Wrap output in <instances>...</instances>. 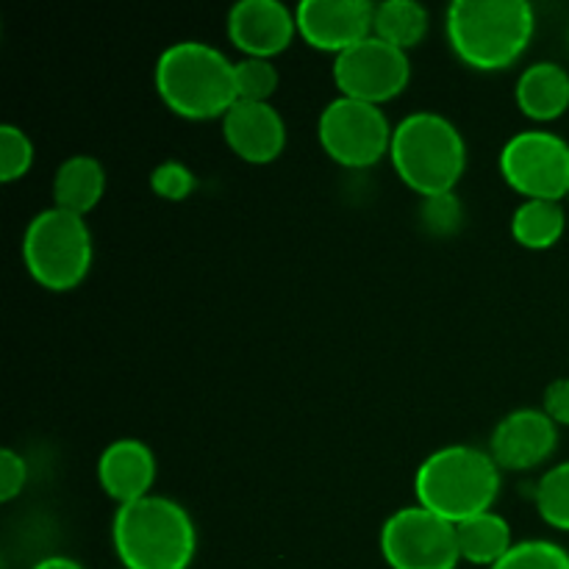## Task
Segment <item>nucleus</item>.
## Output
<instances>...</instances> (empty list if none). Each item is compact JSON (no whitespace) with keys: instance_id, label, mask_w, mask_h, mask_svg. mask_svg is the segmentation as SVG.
<instances>
[{"instance_id":"nucleus-7","label":"nucleus","mask_w":569,"mask_h":569,"mask_svg":"<svg viewBox=\"0 0 569 569\" xmlns=\"http://www.w3.org/2000/svg\"><path fill=\"white\" fill-rule=\"evenodd\" d=\"M395 126L381 106L361 103L353 98H333L317 120L320 148L333 164L345 170H367L389 159Z\"/></svg>"},{"instance_id":"nucleus-19","label":"nucleus","mask_w":569,"mask_h":569,"mask_svg":"<svg viewBox=\"0 0 569 569\" xmlns=\"http://www.w3.org/2000/svg\"><path fill=\"white\" fill-rule=\"evenodd\" d=\"M567 231V211L553 200H522L511 214V237L526 250H550Z\"/></svg>"},{"instance_id":"nucleus-17","label":"nucleus","mask_w":569,"mask_h":569,"mask_svg":"<svg viewBox=\"0 0 569 569\" xmlns=\"http://www.w3.org/2000/svg\"><path fill=\"white\" fill-rule=\"evenodd\" d=\"M106 194V170L94 156L76 153L56 167L53 206L87 220Z\"/></svg>"},{"instance_id":"nucleus-16","label":"nucleus","mask_w":569,"mask_h":569,"mask_svg":"<svg viewBox=\"0 0 569 569\" xmlns=\"http://www.w3.org/2000/svg\"><path fill=\"white\" fill-rule=\"evenodd\" d=\"M515 100L528 120H561L569 111V72L556 61H533L517 78Z\"/></svg>"},{"instance_id":"nucleus-24","label":"nucleus","mask_w":569,"mask_h":569,"mask_svg":"<svg viewBox=\"0 0 569 569\" xmlns=\"http://www.w3.org/2000/svg\"><path fill=\"white\" fill-rule=\"evenodd\" d=\"M492 569H569V550L550 539L517 542Z\"/></svg>"},{"instance_id":"nucleus-18","label":"nucleus","mask_w":569,"mask_h":569,"mask_svg":"<svg viewBox=\"0 0 569 569\" xmlns=\"http://www.w3.org/2000/svg\"><path fill=\"white\" fill-rule=\"evenodd\" d=\"M456 539H459L461 561L476 567L492 569L515 548V531L511 522L498 511H483V515L470 517V520L456 526Z\"/></svg>"},{"instance_id":"nucleus-30","label":"nucleus","mask_w":569,"mask_h":569,"mask_svg":"<svg viewBox=\"0 0 569 569\" xmlns=\"http://www.w3.org/2000/svg\"><path fill=\"white\" fill-rule=\"evenodd\" d=\"M567 203H569V198H567Z\"/></svg>"},{"instance_id":"nucleus-1","label":"nucleus","mask_w":569,"mask_h":569,"mask_svg":"<svg viewBox=\"0 0 569 569\" xmlns=\"http://www.w3.org/2000/svg\"><path fill=\"white\" fill-rule=\"evenodd\" d=\"M445 31L461 64L500 72L526 56L537 33V11L528 0H456L445 14Z\"/></svg>"},{"instance_id":"nucleus-8","label":"nucleus","mask_w":569,"mask_h":569,"mask_svg":"<svg viewBox=\"0 0 569 569\" xmlns=\"http://www.w3.org/2000/svg\"><path fill=\"white\" fill-rule=\"evenodd\" d=\"M500 176L522 200L569 198V142L548 128L515 133L500 150Z\"/></svg>"},{"instance_id":"nucleus-23","label":"nucleus","mask_w":569,"mask_h":569,"mask_svg":"<svg viewBox=\"0 0 569 569\" xmlns=\"http://www.w3.org/2000/svg\"><path fill=\"white\" fill-rule=\"evenodd\" d=\"M37 150H33L31 137L20 126L3 122L0 126V181L14 183L31 172Z\"/></svg>"},{"instance_id":"nucleus-28","label":"nucleus","mask_w":569,"mask_h":569,"mask_svg":"<svg viewBox=\"0 0 569 569\" xmlns=\"http://www.w3.org/2000/svg\"><path fill=\"white\" fill-rule=\"evenodd\" d=\"M542 411L559 428H569V376L556 378V381L545 389Z\"/></svg>"},{"instance_id":"nucleus-26","label":"nucleus","mask_w":569,"mask_h":569,"mask_svg":"<svg viewBox=\"0 0 569 569\" xmlns=\"http://www.w3.org/2000/svg\"><path fill=\"white\" fill-rule=\"evenodd\" d=\"M150 189L167 203H181L198 189V176L183 161L167 159L150 172Z\"/></svg>"},{"instance_id":"nucleus-12","label":"nucleus","mask_w":569,"mask_h":569,"mask_svg":"<svg viewBox=\"0 0 569 569\" xmlns=\"http://www.w3.org/2000/svg\"><path fill=\"white\" fill-rule=\"evenodd\" d=\"M228 39L242 59H276L292 48L298 17L281 0H239L226 20Z\"/></svg>"},{"instance_id":"nucleus-21","label":"nucleus","mask_w":569,"mask_h":569,"mask_svg":"<svg viewBox=\"0 0 569 569\" xmlns=\"http://www.w3.org/2000/svg\"><path fill=\"white\" fill-rule=\"evenodd\" d=\"M533 503L545 526L569 533V461L542 472L533 489Z\"/></svg>"},{"instance_id":"nucleus-20","label":"nucleus","mask_w":569,"mask_h":569,"mask_svg":"<svg viewBox=\"0 0 569 569\" xmlns=\"http://www.w3.org/2000/svg\"><path fill=\"white\" fill-rule=\"evenodd\" d=\"M428 26H431V14L417 0H383L376 3V14H372V37L383 39L392 48L406 50L426 39Z\"/></svg>"},{"instance_id":"nucleus-15","label":"nucleus","mask_w":569,"mask_h":569,"mask_svg":"<svg viewBox=\"0 0 569 569\" xmlns=\"http://www.w3.org/2000/svg\"><path fill=\"white\" fill-rule=\"evenodd\" d=\"M159 461L142 439H114L98 459V483L117 506L137 503L153 495Z\"/></svg>"},{"instance_id":"nucleus-3","label":"nucleus","mask_w":569,"mask_h":569,"mask_svg":"<svg viewBox=\"0 0 569 569\" xmlns=\"http://www.w3.org/2000/svg\"><path fill=\"white\" fill-rule=\"evenodd\" d=\"M111 545L120 569H189L198 553V528L178 500L153 492L117 506Z\"/></svg>"},{"instance_id":"nucleus-9","label":"nucleus","mask_w":569,"mask_h":569,"mask_svg":"<svg viewBox=\"0 0 569 569\" xmlns=\"http://www.w3.org/2000/svg\"><path fill=\"white\" fill-rule=\"evenodd\" d=\"M378 548L389 569H456L461 565L453 522L417 503L387 517Z\"/></svg>"},{"instance_id":"nucleus-14","label":"nucleus","mask_w":569,"mask_h":569,"mask_svg":"<svg viewBox=\"0 0 569 569\" xmlns=\"http://www.w3.org/2000/svg\"><path fill=\"white\" fill-rule=\"evenodd\" d=\"M222 139L237 159L244 164H272L287 150V122L272 103H250L237 100L222 117Z\"/></svg>"},{"instance_id":"nucleus-11","label":"nucleus","mask_w":569,"mask_h":569,"mask_svg":"<svg viewBox=\"0 0 569 569\" xmlns=\"http://www.w3.org/2000/svg\"><path fill=\"white\" fill-rule=\"evenodd\" d=\"M372 14L376 3L370 0H303L295 6L298 37L333 59L372 37Z\"/></svg>"},{"instance_id":"nucleus-29","label":"nucleus","mask_w":569,"mask_h":569,"mask_svg":"<svg viewBox=\"0 0 569 569\" xmlns=\"http://www.w3.org/2000/svg\"><path fill=\"white\" fill-rule=\"evenodd\" d=\"M31 569H83V565H78L70 556H48V559L37 561Z\"/></svg>"},{"instance_id":"nucleus-27","label":"nucleus","mask_w":569,"mask_h":569,"mask_svg":"<svg viewBox=\"0 0 569 569\" xmlns=\"http://www.w3.org/2000/svg\"><path fill=\"white\" fill-rule=\"evenodd\" d=\"M28 483V461L14 448L0 450V500L11 503L20 498Z\"/></svg>"},{"instance_id":"nucleus-13","label":"nucleus","mask_w":569,"mask_h":569,"mask_svg":"<svg viewBox=\"0 0 569 569\" xmlns=\"http://www.w3.org/2000/svg\"><path fill=\"white\" fill-rule=\"evenodd\" d=\"M556 448L559 426L542 409H517L495 426L487 450L500 470L528 472L548 465Z\"/></svg>"},{"instance_id":"nucleus-2","label":"nucleus","mask_w":569,"mask_h":569,"mask_svg":"<svg viewBox=\"0 0 569 569\" xmlns=\"http://www.w3.org/2000/svg\"><path fill=\"white\" fill-rule=\"evenodd\" d=\"M153 83L161 103L189 122L222 120L239 100L233 61L200 39H181L161 50Z\"/></svg>"},{"instance_id":"nucleus-25","label":"nucleus","mask_w":569,"mask_h":569,"mask_svg":"<svg viewBox=\"0 0 569 569\" xmlns=\"http://www.w3.org/2000/svg\"><path fill=\"white\" fill-rule=\"evenodd\" d=\"M420 222L431 237L448 239L461 231L465 226V206H461L459 194H437V198H422L420 203Z\"/></svg>"},{"instance_id":"nucleus-10","label":"nucleus","mask_w":569,"mask_h":569,"mask_svg":"<svg viewBox=\"0 0 569 569\" xmlns=\"http://www.w3.org/2000/svg\"><path fill=\"white\" fill-rule=\"evenodd\" d=\"M411 81V59L406 50L370 37L333 59V83L342 98L383 106L406 92Z\"/></svg>"},{"instance_id":"nucleus-6","label":"nucleus","mask_w":569,"mask_h":569,"mask_svg":"<svg viewBox=\"0 0 569 569\" xmlns=\"http://www.w3.org/2000/svg\"><path fill=\"white\" fill-rule=\"evenodd\" d=\"M94 242L87 220L56 206L31 217L22 233V264L48 292H72L87 281Z\"/></svg>"},{"instance_id":"nucleus-4","label":"nucleus","mask_w":569,"mask_h":569,"mask_svg":"<svg viewBox=\"0 0 569 569\" xmlns=\"http://www.w3.org/2000/svg\"><path fill=\"white\" fill-rule=\"evenodd\" d=\"M500 487L503 470L489 450L476 445H445L422 459L415 472L417 506L453 526L492 511Z\"/></svg>"},{"instance_id":"nucleus-22","label":"nucleus","mask_w":569,"mask_h":569,"mask_svg":"<svg viewBox=\"0 0 569 569\" xmlns=\"http://www.w3.org/2000/svg\"><path fill=\"white\" fill-rule=\"evenodd\" d=\"M233 81H237V98L250 103H272V94L281 87L278 67L270 59L233 61Z\"/></svg>"},{"instance_id":"nucleus-5","label":"nucleus","mask_w":569,"mask_h":569,"mask_svg":"<svg viewBox=\"0 0 569 569\" xmlns=\"http://www.w3.org/2000/svg\"><path fill=\"white\" fill-rule=\"evenodd\" d=\"M389 161L420 198L456 192L467 172V142L439 111H411L395 126Z\"/></svg>"}]
</instances>
